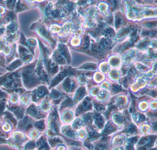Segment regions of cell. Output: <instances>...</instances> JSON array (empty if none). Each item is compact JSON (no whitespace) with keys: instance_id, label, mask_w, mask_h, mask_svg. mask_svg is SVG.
<instances>
[{"instance_id":"cell-1","label":"cell","mask_w":157,"mask_h":150,"mask_svg":"<svg viewBox=\"0 0 157 150\" xmlns=\"http://www.w3.org/2000/svg\"><path fill=\"white\" fill-rule=\"evenodd\" d=\"M124 22V20H123L122 17H121L120 15H117L116 18V26L117 27H119Z\"/></svg>"},{"instance_id":"cell-2","label":"cell","mask_w":157,"mask_h":150,"mask_svg":"<svg viewBox=\"0 0 157 150\" xmlns=\"http://www.w3.org/2000/svg\"><path fill=\"white\" fill-rule=\"evenodd\" d=\"M92 48L96 51H100L103 49V46L101 44H94L92 45Z\"/></svg>"},{"instance_id":"cell-3","label":"cell","mask_w":157,"mask_h":150,"mask_svg":"<svg viewBox=\"0 0 157 150\" xmlns=\"http://www.w3.org/2000/svg\"><path fill=\"white\" fill-rule=\"evenodd\" d=\"M105 34L108 37H112L114 36V32L113 30V29H108L106 30Z\"/></svg>"},{"instance_id":"cell-4","label":"cell","mask_w":157,"mask_h":150,"mask_svg":"<svg viewBox=\"0 0 157 150\" xmlns=\"http://www.w3.org/2000/svg\"><path fill=\"white\" fill-rule=\"evenodd\" d=\"M156 21L155 22H147L145 23V26L148 28H152L156 25Z\"/></svg>"},{"instance_id":"cell-5","label":"cell","mask_w":157,"mask_h":150,"mask_svg":"<svg viewBox=\"0 0 157 150\" xmlns=\"http://www.w3.org/2000/svg\"><path fill=\"white\" fill-rule=\"evenodd\" d=\"M89 43H90V41H89V38H86L84 40V45H83V47L84 48H88L89 46Z\"/></svg>"},{"instance_id":"cell-6","label":"cell","mask_w":157,"mask_h":150,"mask_svg":"<svg viewBox=\"0 0 157 150\" xmlns=\"http://www.w3.org/2000/svg\"><path fill=\"white\" fill-rule=\"evenodd\" d=\"M111 41L109 39H106L104 40L103 44L105 46H108L111 45Z\"/></svg>"},{"instance_id":"cell-7","label":"cell","mask_w":157,"mask_h":150,"mask_svg":"<svg viewBox=\"0 0 157 150\" xmlns=\"http://www.w3.org/2000/svg\"><path fill=\"white\" fill-rule=\"evenodd\" d=\"M150 140V138H149V137H146L144 139H142L141 141H142V144H145L147 143Z\"/></svg>"},{"instance_id":"cell-8","label":"cell","mask_w":157,"mask_h":150,"mask_svg":"<svg viewBox=\"0 0 157 150\" xmlns=\"http://www.w3.org/2000/svg\"><path fill=\"white\" fill-rule=\"evenodd\" d=\"M100 31H94V32L93 33V36L94 37H97V36H99V34H100Z\"/></svg>"},{"instance_id":"cell-9","label":"cell","mask_w":157,"mask_h":150,"mask_svg":"<svg viewBox=\"0 0 157 150\" xmlns=\"http://www.w3.org/2000/svg\"><path fill=\"white\" fill-rule=\"evenodd\" d=\"M56 59H57V60H63V57L59 54H58V55H57Z\"/></svg>"},{"instance_id":"cell-10","label":"cell","mask_w":157,"mask_h":150,"mask_svg":"<svg viewBox=\"0 0 157 150\" xmlns=\"http://www.w3.org/2000/svg\"><path fill=\"white\" fill-rule=\"evenodd\" d=\"M112 3H111V4H112V7H115L116 6V1H112Z\"/></svg>"},{"instance_id":"cell-11","label":"cell","mask_w":157,"mask_h":150,"mask_svg":"<svg viewBox=\"0 0 157 150\" xmlns=\"http://www.w3.org/2000/svg\"><path fill=\"white\" fill-rule=\"evenodd\" d=\"M142 150H148V147H145V146H144V147H142V149H141Z\"/></svg>"},{"instance_id":"cell-12","label":"cell","mask_w":157,"mask_h":150,"mask_svg":"<svg viewBox=\"0 0 157 150\" xmlns=\"http://www.w3.org/2000/svg\"><path fill=\"white\" fill-rule=\"evenodd\" d=\"M127 150H133V147H131V146H129V147H128Z\"/></svg>"}]
</instances>
